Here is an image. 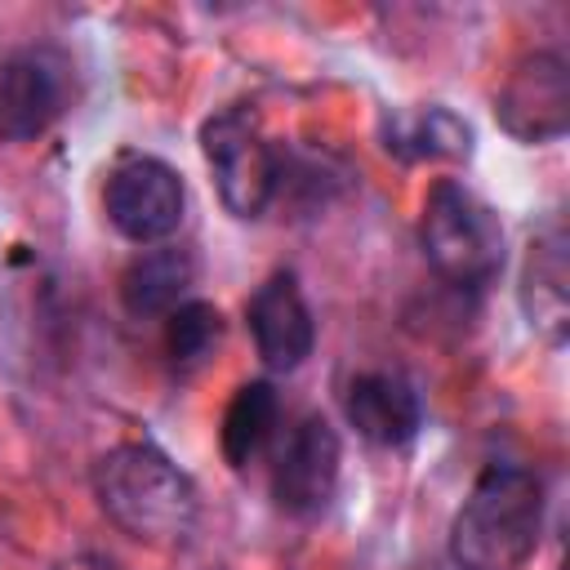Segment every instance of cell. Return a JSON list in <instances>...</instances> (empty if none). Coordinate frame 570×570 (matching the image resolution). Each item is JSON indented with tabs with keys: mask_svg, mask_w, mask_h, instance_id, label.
<instances>
[{
	"mask_svg": "<svg viewBox=\"0 0 570 570\" xmlns=\"http://www.w3.org/2000/svg\"><path fill=\"white\" fill-rule=\"evenodd\" d=\"M543 481L517 463H490L450 521L459 570H521L543 534Z\"/></svg>",
	"mask_w": 570,
	"mask_h": 570,
	"instance_id": "6da1fadb",
	"label": "cell"
},
{
	"mask_svg": "<svg viewBox=\"0 0 570 570\" xmlns=\"http://www.w3.org/2000/svg\"><path fill=\"white\" fill-rule=\"evenodd\" d=\"M94 494L129 539L174 543L196 521V485L142 441L116 445L94 463Z\"/></svg>",
	"mask_w": 570,
	"mask_h": 570,
	"instance_id": "7a4b0ae2",
	"label": "cell"
},
{
	"mask_svg": "<svg viewBox=\"0 0 570 570\" xmlns=\"http://www.w3.org/2000/svg\"><path fill=\"white\" fill-rule=\"evenodd\" d=\"M419 245L432 272L450 285L481 289L503 267V227L494 209L454 178H436L423 200Z\"/></svg>",
	"mask_w": 570,
	"mask_h": 570,
	"instance_id": "3957f363",
	"label": "cell"
},
{
	"mask_svg": "<svg viewBox=\"0 0 570 570\" xmlns=\"http://www.w3.org/2000/svg\"><path fill=\"white\" fill-rule=\"evenodd\" d=\"M200 151L214 174L218 200L236 218H258L272 205V196L281 187V160L249 111L227 107V111L209 116L200 125Z\"/></svg>",
	"mask_w": 570,
	"mask_h": 570,
	"instance_id": "277c9868",
	"label": "cell"
},
{
	"mask_svg": "<svg viewBox=\"0 0 570 570\" xmlns=\"http://www.w3.org/2000/svg\"><path fill=\"white\" fill-rule=\"evenodd\" d=\"M107 223L134 245H165L183 227L187 187L174 165L156 156H125L102 187Z\"/></svg>",
	"mask_w": 570,
	"mask_h": 570,
	"instance_id": "5b68a950",
	"label": "cell"
},
{
	"mask_svg": "<svg viewBox=\"0 0 570 570\" xmlns=\"http://www.w3.org/2000/svg\"><path fill=\"white\" fill-rule=\"evenodd\" d=\"M494 116L517 142H552L570 129V67L552 49L525 53L494 94Z\"/></svg>",
	"mask_w": 570,
	"mask_h": 570,
	"instance_id": "8992f818",
	"label": "cell"
},
{
	"mask_svg": "<svg viewBox=\"0 0 570 570\" xmlns=\"http://www.w3.org/2000/svg\"><path fill=\"white\" fill-rule=\"evenodd\" d=\"M67 58L36 45L13 49L0 58V138L4 142H31L40 138L67 107Z\"/></svg>",
	"mask_w": 570,
	"mask_h": 570,
	"instance_id": "52a82bcc",
	"label": "cell"
},
{
	"mask_svg": "<svg viewBox=\"0 0 570 570\" xmlns=\"http://www.w3.org/2000/svg\"><path fill=\"white\" fill-rule=\"evenodd\" d=\"M338 463H343V445L338 432L325 414H303L272 468V499L281 512L289 517H312L334 499L338 485Z\"/></svg>",
	"mask_w": 570,
	"mask_h": 570,
	"instance_id": "ba28073f",
	"label": "cell"
},
{
	"mask_svg": "<svg viewBox=\"0 0 570 570\" xmlns=\"http://www.w3.org/2000/svg\"><path fill=\"white\" fill-rule=\"evenodd\" d=\"M245 325L267 370H298L316 347V321L294 272H272L245 303Z\"/></svg>",
	"mask_w": 570,
	"mask_h": 570,
	"instance_id": "9c48e42d",
	"label": "cell"
},
{
	"mask_svg": "<svg viewBox=\"0 0 570 570\" xmlns=\"http://www.w3.org/2000/svg\"><path fill=\"white\" fill-rule=\"evenodd\" d=\"M343 414L356 428V436H365L374 445H405V441H414V432L423 423L414 383L392 370L356 374L343 392Z\"/></svg>",
	"mask_w": 570,
	"mask_h": 570,
	"instance_id": "30bf717a",
	"label": "cell"
},
{
	"mask_svg": "<svg viewBox=\"0 0 570 570\" xmlns=\"http://www.w3.org/2000/svg\"><path fill=\"white\" fill-rule=\"evenodd\" d=\"M521 307L530 325L548 338H566V312H570V272H566V232L561 223H548L525 254V276H521Z\"/></svg>",
	"mask_w": 570,
	"mask_h": 570,
	"instance_id": "8fae6325",
	"label": "cell"
},
{
	"mask_svg": "<svg viewBox=\"0 0 570 570\" xmlns=\"http://www.w3.org/2000/svg\"><path fill=\"white\" fill-rule=\"evenodd\" d=\"M196 276V263L178 245H147L129 258L120 272V303L129 316H169L178 303H187V285Z\"/></svg>",
	"mask_w": 570,
	"mask_h": 570,
	"instance_id": "7c38bea8",
	"label": "cell"
},
{
	"mask_svg": "<svg viewBox=\"0 0 570 570\" xmlns=\"http://www.w3.org/2000/svg\"><path fill=\"white\" fill-rule=\"evenodd\" d=\"M276 419H281V396L267 379H249L236 387V396L227 401L223 410V428H218V445H223V459L245 472L272 441L276 432Z\"/></svg>",
	"mask_w": 570,
	"mask_h": 570,
	"instance_id": "4fadbf2b",
	"label": "cell"
},
{
	"mask_svg": "<svg viewBox=\"0 0 570 570\" xmlns=\"http://www.w3.org/2000/svg\"><path fill=\"white\" fill-rule=\"evenodd\" d=\"M468 125H459L450 111L441 107H423L410 116H396L387 125V151L405 156V160H436V156H463L468 151Z\"/></svg>",
	"mask_w": 570,
	"mask_h": 570,
	"instance_id": "5bb4252c",
	"label": "cell"
},
{
	"mask_svg": "<svg viewBox=\"0 0 570 570\" xmlns=\"http://www.w3.org/2000/svg\"><path fill=\"white\" fill-rule=\"evenodd\" d=\"M218 338H223V316H218L214 303L187 298V303H178V307L165 316V352H169L178 365L205 361Z\"/></svg>",
	"mask_w": 570,
	"mask_h": 570,
	"instance_id": "9a60e30c",
	"label": "cell"
}]
</instances>
